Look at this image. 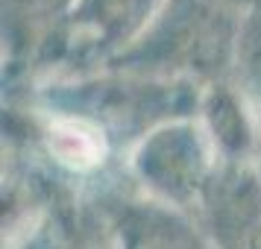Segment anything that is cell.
<instances>
[{"label":"cell","instance_id":"1","mask_svg":"<svg viewBox=\"0 0 261 249\" xmlns=\"http://www.w3.org/2000/svg\"><path fill=\"white\" fill-rule=\"evenodd\" d=\"M244 21L226 0H170L120 65L165 76H217L238 56Z\"/></svg>","mask_w":261,"mask_h":249},{"label":"cell","instance_id":"2","mask_svg":"<svg viewBox=\"0 0 261 249\" xmlns=\"http://www.w3.org/2000/svg\"><path fill=\"white\" fill-rule=\"evenodd\" d=\"M144 185L173 205L202 202L214 170L202 132L191 123H170L147 135L135 155Z\"/></svg>","mask_w":261,"mask_h":249},{"label":"cell","instance_id":"3","mask_svg":"<svg viewBox=\"0 0 261 249\" xmlns=\"http://www.w3.org/2000/svg\"><path fill=\"white\" fill-rule=\"evenodd\" d=\"M214 246L261 249V182L244 167L214 173L202 197Z\"/></svg>","mask_w":261,"mask_h":249},{"label":"cell","instance_id":"4","mask_svg":"<svg viewBox=\"0 0 261 249\" xmlns=\"http://www.w3.org/2000/svg\"><path fill=\"white\" fill-rule=\"evenodd\" d=\"M85 115L94 120H103L118 129H135L147 126L153 120H162L167 115H182L188 106V85H162V82H97L80 91Z\"/></svg>","mask_w":261,"mask_h":249},{"label":"cell","instance_id":"5","mask_svg":"<svg viewBox=\"0 0 261 249\" xmlns=\"http://www.w3.org/2000/svg\"><path fill=\"white\" fill-rule=\"evenodd\" d=\"M120 249H212L194 226L162 205L129 202L118 211Z\"/></svg>","mask_w":261,"mask_h":249},{"label":"cell","instance_id":"6","mask_svg":"<svg viewBox=\"0 0 261 249\" xmlns=\"http://www.w3.org/2000/svg\"><path fill=\"white\" fill-rule=\"evenodd\" d=\"M153 0H80L73 21L91 33L97 44H120L144 24Z\"/></svg>","mask_w":261,"mask_h":249},{"label":"cell","instance_id":"7","mask_svg":"<svg viewBox=\"0 0 261 249\" xmlns=\"http://www.w3.org/2000/svg\"><path fill=\"white\" fill-rule=\"evenodd\" d=\"M205 118L214 135V144L229 161H241L252 150V126H249L244 106L226 85H214L205 97Z\"/></svg>","mask_w":261,"mask_h":249},{"label":"cell","instance_id":"8","mask_svg":"<svg viewBox=\"0 0 261 249\" xmlns=\"http://www.w3.org/2000/svg\"><path fill=\"white\" fill-rule=\"evenodd\" d=\"M50 147L59 155V161L71 167H91L97 164V158L103 155V147L97 144V138L88 129H80L76 123H65L50 132Z\"/></svg>","mask_w":261,"mask_h":249},{"label":"cell","instance_id":"9","mask_svg":"<svg viewBox=\"0 0 261 249\" xmlns=\"http://www.w3.org/2000/svg\"><path fill=\"white\" fill-rule=\"evenodd\" d=\"M238 68H241V79L247 82L261 97V18L249 15L241 30V41H238Z\"/></svg>","mask_w":261,"mask_h":249},{"label":"cell","instance_id":"10","mask_svg":"<svg viewBox=\"0 0 261 249\" xmlns=\"http://www.w3.org/2000/svg\"><path fill=\"white\" fill-rule=\"evenodd\" d=\"M226 3H232V6L244 3V6H249V9H252V15H258V18H261V0H226Z\"/></svg>","mask_w":261,"mask_h":249}]
</instances>
